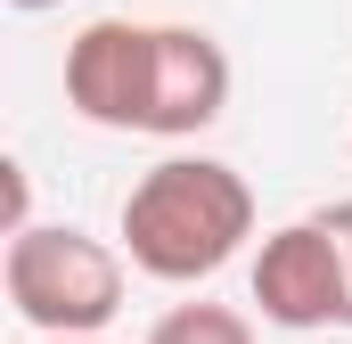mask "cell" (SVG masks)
<instances>
[{
	"mask_svg": "<svg viewBox=\"0 0 352 344\" xmlns=\"http://www.w3.org/2000/svg\"><path fill=\"white\" fill-rule=\"evenodd\" d=\"M148 344H254V328H246V312H230V303H173V312L148 328Z\"/></svg>",
	"mask_w": 352,
	"mask_h": 344,
	"instance_id": "cell-6",
	"label": "cell"
},
{
	"mask_svg": "<svg viewBox=\"0 0 352 344\" xmlns=\"http://www.w3.org/2000/svg\"><path fill=\"white\" fill-rule=\"evenodd\" d=\"M311 344H352V336H311Z\"/></svg>",
	"mask_w": 352,
	"mask_h": 344,
	"instance_id": "cell-10",
	"label": "cell"
},
{
	"mask_svg": "<svg viewBox=\"0 0 352 344\" xmlns=\"http://www.w3.org/2000/svg\"><path fill=\"white\" fill-rule=\"evenodd\" d=\"M41 344H107V336H41Z\"/></svg>",
	"mask_w": 352,
	"mask_h": 344,
	"instance_id": "cell-8",
	"label": "cell"
},
{
	"mask_svg": "<svg viewBox=\"0 0 352 344\" xmlns=\"http://www.w3.org/2000/svg\"><path fill=\"white\" fill-rule=\"evenodd\" d=\"M230 107V50L205 25H156V115L148 140H188Z\"/></svg>",
	"mask_w": 352,
	"mask_h": 344,
	"instance_id": "cell-5",
	"label": "cell"
},
{
	"mask_svg": "<svg viewBox=\"0 0 352 344\" xmlns=\"http://www.w3.org/2000/svg\"><path fill=\"white\" fill-rule=\"evenodd\" d=\"M254 238V189L221 156H164L123 197V255L140 279L197 287Z\"/></svg>",
	"mask_w": 352,
	"mask_h": 344,
	"instance_id": "cell-1",
	"label": "cell"
},
{
	"mask_svg": "<svg viewBox=\"0 0 352 344\" xmlns=\"http://www.w3.org/2000/svg\"><path fill=\"white\" fill-rule=\"evenodd\" d=\"M123 262L131 255H115L90 230L25 222V230H8L0 287H8V303H16L25 328H41V336H98L123 312Z\"/></svg>",
	"mask_w": 352,
	"mask_h": 344,
	"instance_id": "cell-2",
	"label": "cell"
},
{
	"mask_svg": "<svg viewBox=\"0 0 352 344\" xmlns=\"http://www.w3.org/2000/svg\"><path fill=\"white\" fill-rule=\"evenodd\" d=\"M254 303H263L270 328H295V336H328L352 328V295H344V255L328 238L320 213L270 230L263 255H254Z\"/></svg>",
	"mask_w": 352,
	"mask_h": 344,
	"instance_id": "cell-4",
	"label": "cell"
},
{
	"mask_svg": "<svg viewBox=\"0 0 352 344\" xmlns=\"http://www.w3.org/2000/svg\"><path fill=\"white\" fill-rule=\"evenodd\" d=\"M66 107L98 131H148V115H156V25L90 17L66 41Z\"/></svg>",
	"mask_w": 352,
	"mask_h": 344,
	"instance_id": "cell-3",
	"label": "cell"
},
{
	"mask_svg": "<svg viewBox=\"0 0 352 344\" xmlns=\"http://www.w3.org/2000/svg\"><path fill=\"white\" fill-rule=\"evenodd\" d=\"M8 8H58V0H8Z\"/></svg>",
	"mask_w": 352,
	"mask_h": 344,
	"instance_id": "cell-9",
	"label": "cell"
},
{
	"mask_svg": "<svg viewBox=\"0 0 352 344\" xmlns=\"http://www.w3.org/2000/svg\"><path fill=\"white\" fill-rule=\"evenodd\" d=\"M320 222H328V238H336V255H344V295H352V197L344 205H320Z\"/></svg>",
	"mask_w": 352,
	"mask_h": 344,
	"instance_id": "cell-7",
	"label": "cell"
}]
</instances>
